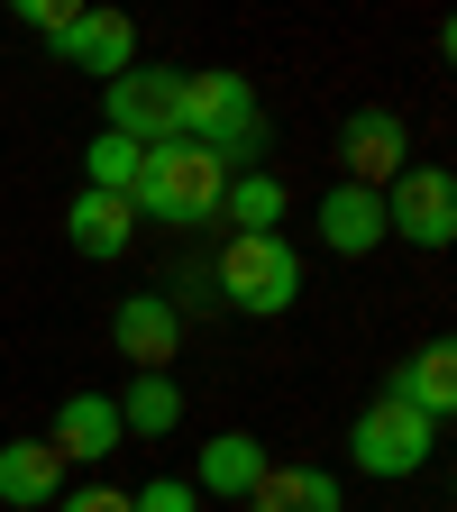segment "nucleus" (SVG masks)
I'll return each instance as SVG.
<instances>
[{
	"label": "nucleus",
	"mask_w": 457,
	"mask_h": 512,
	"mask_svg": "<svg viewBox=\"0 0 457 512\" xmlns=\"http://www.w3.org/2000/svg\"><path fill=\"white\" fill-rule=\"evenodd\" d=\"M183 147L220 156L229 174L266 147V110H256V83L229 74V64H202V74H183Z\"/></svg>",
	"instance_id": "f257e3e1"
},
{
	"label": "nucleus",
	"mask_w": 457,
	"mask_h": 512,
	"mask_svg": "<svg viewBox=\"0 0 457 512\" xmlns=\"http://www.w3.org/2000/svg\"><path fill=\"white\" fill-rule=\"evenodd\" d=\"M220 192H229V165L174 138V147H147L128 211H138V220H174V229H202V220H220Z\"/></svg>",
	"instance_id": "f03ea898"
},
{
	"label": "nucleus",
	"mask_w": 457,
	"mask_h": 512,
	"mask_svg": "<svg viewBox=\"0 0 457 512\" xmlns=\"http://www.w3.org/2000/svg\"><path fill=\"white\" fill-rule=\"evenodd\" d=\"M101 128L128 147H174L183 138V64H128L101 83Z\"/></svg>",
	"instance_id": "7ed1b4c3"
},
{
	"label": "nucleus",
	"mask_w": 457,
	"mask_h": 512,
	"mask_svg": "<svg viewBox=\"0 0 457 512\" xmlns=\"http://www.w3.org/2000/svg\"><path fill=\"white\" fill-rule=\"evenodd\" d=\"M430 448H439V421H421L403 394H375V403L348 421V458H357L366 476H384V485H394V476H421Z\"/></svg>",
	"instance_id": "20e7f679"
},
{
	"label": "nucleus",
	"mask_w": 457,
	"mask_h": 512,
	"mask_svg": "<svg viewBox=\"0 0 457 512\" xmlns=\"http://www.w3.org/2000/svg\"><path fill=\"white\" fill-rule=\"evenodd\" d=\"M220 293H229V311H247V320H284V311L302 302V256H293L284 238H229V247H220Z\"/></svg>",
	"instance_id": "39448f33"
},
{
	"label": "nucleus",
	"mask_w": 457,
	"mask_h": 512,
	"mask_svg": "<svg viewBox=\"0 0 457 512\" xmlns=\"http://www.w3.org/2000/svg\"><path fill=\"white\" fill-rule=\"evenodd\" d=\"M384 238L439 256V247L457 238V174H448V165H403L394 183H384Z\"/></svg>",
	"instance_id": "423d86ee"
},
{
	"label": "nucleus",
	"mask_w": 457,
	"mask_h": 512,
	"mask_svg": "<svg viewBox=\"0 0 457 512\" xmlns=\"http://www.w3.org/2000/svg\"><path fill=\"white\" fill-rule=\"evenodd\" d=\"M412 128H403V110H384V101H366V110H348V128H339V156H348V183L357 192H384L412 156Z\"/></svg>",
	"instance_id": "0eeeda50"
},
{
	"label": "nucleus",
	"mask_w": 457,
	"mask_h": 512,
	"mask_svg": "<svg viewBox=\"0 0 457 512\" xmlns=\"http://www.w3.org/2000/svg\"><path fill=\"white\" fill-rule=\"evenodd\" d=\"M110 348L138 366V375H165V366L183 357V311H174L165 293H128V302L110 311Z\"/></svg>",
	"instance_id": "6e6552de"
},
{
	"label": "nucleus",
	"mask_w": 457,
	"mask_h": 512,
	"mask_svg": "<svg viewBox=\"0 0 457 512\" xmlns=\"http://www.w3.org/2000/svg\"><path fill=\"white\" fill-rule=\"evenodd\" d=\"M46 448L64 467H110V448H128V430H119V403L110 394H64L55 403V430H46Z\"/></svg>",
	"instance_id": "1a4fd4ad"
},
{
	"label": "nucleus",
	"mask_w": 457,
	"mask_h": 512,
	"mask_svg": "<svg viewBox=\"0 0 457 512\" xmlns=\"http://www.w3.org/2000/svg\"><path fill=\"white\" fill-rule=\"evenodd\" d=\"M55 55L74 64V74H92V83H119L128 64H138V28L119 10H74V28L55 37Z\"/></svg>",
	"instance_id": "9d476101"
},
{
	"label": "nucleus",
	"mask_w": 457,
	"mask_h": 512,
	"mask_svg": "<svg viewBox=\"0 0 457 512\" xmlns=\"http://www.w3.org/2000/svg\"><path fill=\"white\" fill-rule=\"evenodd\" d=\"M320 247H330V256H375L384 247V192L330 183V192H320Z\"/></svg>",
	"instance_id": "9b49d317"
},
{
	"label": "nucleus",
	"mask_w": 457,
	"mask_h": 512,
	"mask_svg": "<svg viewBox=\"0 0 457 512\" xmlns=\"http://www.w3.org/2000/svg\"><path fill=\"white\" fill-rule=\"evenodd\" d=\"M266 467H275V458H266V439H256V430H220V439H202V476H192V494L247 503Z\"/></svg>",
	"instance_id": "f8f14e48"
},
{
	"label": "nucleus",
	"mask_w": 457,
	"mask_h": 512,
	"mask_svg": "<svg viewBox=\"0 0 457 512\" xmlns=\"http://www.w3.org/2000/svg\"><path fill=\"white\" fill-rule=\"evenodd\" d=\"M64 494V458L46 439H0V503L10 512H46Z\"/></svg>",
	"instance_id": "ddd939ff"
},
{
	"label": "nucleus",
	"mask_w": 457,
	"mask_h": 512,
	"mask_svg": "<svg viewBox=\"0 0 457 512\" xmlns=\"http://www.w3.org/2000/svg\"><path fill=\"white\" fill-rule=\"evenodd\" d=\"M384 394H403L421 421H448V412H457V348H448V339H430L412 366L384 375Z\"/></svg>",
	"instance_id": "4468645a"
},
{
	"label": "nucleus",
	"mask_w": 457,
	"mask_h": 512,
	"mask_svg": "<svg viewBox=\"0 0 457 512\" xmlns=\"http://www.w3.org/2000/svg\"><path fill=\"white\" fill-rule=\"evenodd\" d=\"M64 238H74L83 256H128V238H138V211H128L119 192H74V211H64Z\"/></svg>",
	"instance_id": "2eb2a0df"
},
{
	"label": "nucleus",
	"mask_w": 457,
	"mask_h": 512,
	"mask_svg": "<svg viewBox=\"0 0 457 512\" xmlns=\"http://www.w3.org/2000/svg\"><path fill=\"white\" fill-rule=\"evenodd\" d=\"M247 512H339V476L330 467H266Z\"/></svg>",
	"instance_id": "dca6fc26"
},
{
	"label": "nucleus",
	"mask_w": 457,
	"mask_h": 512,
	"mask_svg": "<svg viewBox=\"0 0 457 512\" xmlns=\"http://www.w3.org/2000/svg\"><path fill=\"white\" fill-rule=\"evenodd\" d=\"M110 403H119V430H128V439L183 430V384H174V375H128V394H110Z\"/></svg>",
	"instance_id": "f3484780"
},
{
	"label": "nucleus",
	"mask_w": 457,
	"mask_h": 512,
	"mask_svg": "<svg viewBox=\"0 0 457 512\" xmlns=\"http://www.w3.org/2000/svg\"><path fill=\"white\" fill-rule=\"evenodd\" d=\"M220 220H229V238H275V220H284V183H275L266 165H256V174H229Z\"/></svg>",
	"instance_id": "a211bd4d"
},
{
	"label": "nucleus",
	"mask_w": 457,
	"mask_h": 512,
	"mask_svg": "<svg viewBox=\"0 0 457 512\" xmlns=\"http://www.w3.org/2000/svg\"><path fill=\"white\" fill-rule=\"evenodd\" d=\"M138 165H147V147H128V138L101 128V138L83 147V192H119L128 202V192H138Z\"/></svg>",
	"instance_id": "6ab92c4d"
},
{
	"label": "nucleus",
	"mask_w": 457,
	"mask_h": 512,
	"mask_svg": "<svg viewBox=\"0 0 457 512\" xmlns=\"http://www.w3.org/2000/svg\"><path fill=\"white\" fill-rule=\"evenodd\" d=\"M10 19H19L28 37H46V46H55L64 28H74V0H10Z\"/></svg>",
	"instance_id": "aec40b11"
},
{
	"label": "nucleus",
	"mask_w": 457,
	"mask_h": 512,
	"mask_svg": "<svg viewBox=\"0 0 457 512\" xmlns=\"http://www.w3.org/2000/svg\"><path fill=\"white\" fill-rule=\"evenodd\" d=\"M128 512H202V494H192L183 476H156V485H138V494H128Z\"/></svg>",
	"instance_id": "412c9836"
},
{
	"label": "nucleus",
	"mask_w": 457,
	"mask_h": 512,
	"mask_svg": "<svg viewBox=\"0 0 457 512\" xmlns=\"http://www.w3.org/2000/svg\"><path fill=\"white\" fill-rule=\"evenodd\" d=\"M46 512H128V494H110V485H83V494H55Z\"/></svg>",
	"instance_id": "4be33fe9"
}]
</instances>
